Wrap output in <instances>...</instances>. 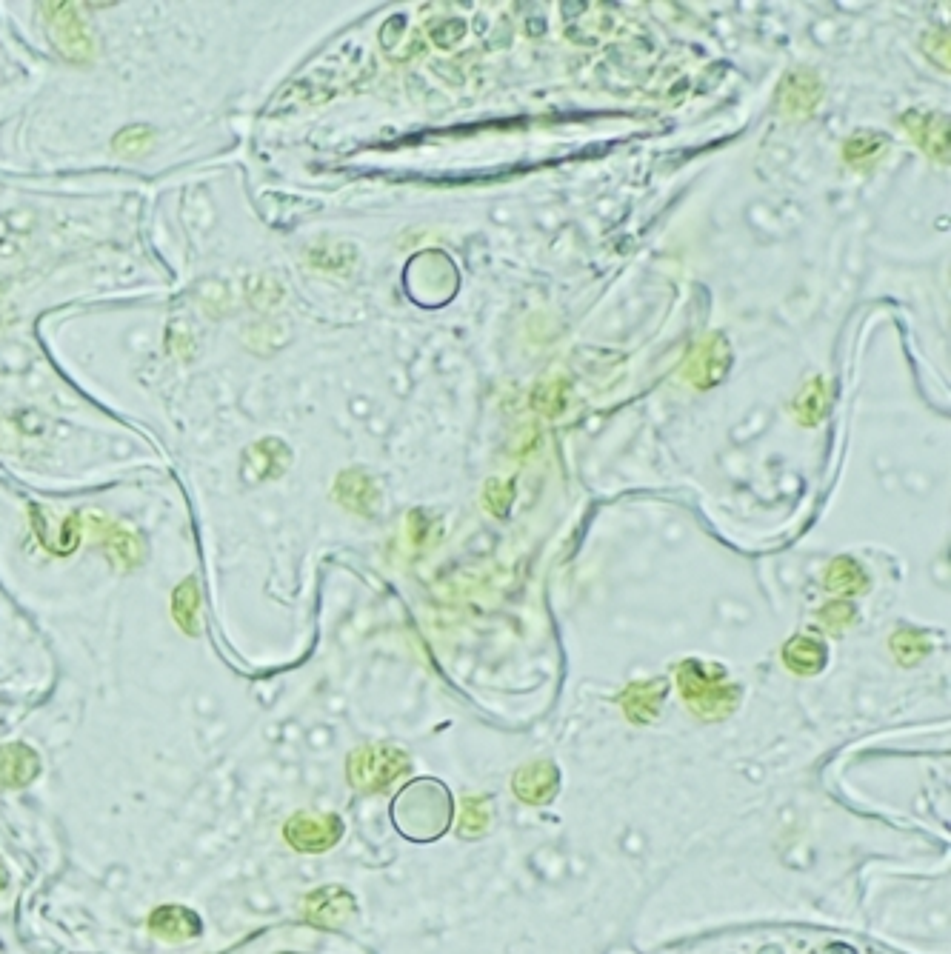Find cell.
I'll return each instance as SVG.
<instances>
[{
    "label": "cell",
    "instance_id": "obj_9",
    "mask_svg": "<svg viewBox=\"0 0 951 954\" xmlns=\"http://www.w3.org/2000/svg\"><path fill=\"white\" fill-rule=\"evenodd\" d=\"M832 575L834 577L840 575V580H829L837 592H860V586L866 583V577H863V572L857 569V563H854V560H837V563H834Z\"/></svg>",
    "mask_w": 951,
    "mask_h": 954
},
{
    "label": "cell",
    "instance_id": "obj_5",
    "mask_svg": "<svg viewBox=\"0 0 951 954\" xmlns=\"http://www.w3.org/2000/svg\"><path fill=\"white\" fill-rule=\"evenodd\" d=\"M149 929L158 937H163V940L180 943L186 937L200 935V917L195 912H189V909H183V906H160L149 917Z\"/></svg>",
    "mask_w": 951,
    "mask_h": 954
},
{
    "label": "cell",
    "instance_id": "obj_6",
    "mask_svg": "<svg viewBox=\"0 0 951 954\" xmlns=\"http://www.w3.org/2000/svg\"><path fill=\"white\" fill-rule=\"evenodd\" d=\"M555 786V766H549V763H535L532 769H523L515 780L517 795L523 800H532V803H543L546 797L555 792Z\"/></svg>",
    "mask_w": 951,
    "mask_h": 954
},
{
    "label": "cell",
    "instance_id": "obj_8",
    "mask_svg": "<svg viewBox=\"0 0 951 954\" xmlns=\"http://www.w3.org/2000/svg\"><path fill=\"white\" fill-rule=\"evenodd\" d=\"M883 146H886V138H880V135H874V132H857L849 143H846V160L854 163V166H863V163H869L874 160L880 152H883Z\"/></svg>",
    "mask_w": 951,
    "mask_h": 954
},
{
    "label": "cell",
    "instance_id": "obj_3",
    "mask_svg": "<svg viewBox=\"0 0 951 954\" xmlns=\"http://www.w3.org/2000/svg\"><path fill=\"white\" fill-rule=\"evenodd\" d=\"M680 686H683V695L692 700V706H703V703H712V709L717 703H726V709L732 706V689L723 683V680H709L703 675V666L700 663H686L680 666Z\"/></svg>",
    "mask_w": 951,
    "mask_h": 954
},
{
    "label": "cell",
    "instance_id": "obj_2",
    "mask_svg": "<svg viewBox=\"0 0 951 954\" xmlns=\"http://www.w3.org/2000/svg\"><path fill=\"white\" fill-rule=\"evenodd\" d=\"M343 832L340 820L335 815H298L289 820L286 826V837L295 849L303 852H320V849H329L337 837Z\"/></svg>",
    "mask_w": 951,
    "mask_h": 954
},
{
    "label": "cell",
    "instance_id": "obj_4",
    "mask_svg": "<svg viewBox=\"0 0 951 954\" xmlns=\"http://www.w3.org/2000/svg\"><path fill=\"white\" fill-rule=\"evenodd\" d=\"M726 369H729V346L720 335H714L706 343H700V349L694 352L689 375L703 389V386H712V383L723 378Z\"/></svg>",
    "mask_w": 951,
    "mask_h": 954
},
{
    "label": "cell",
    "instance_id": "obj_1",
    "mask_svg": "<svg viewBox=\"0 0 951 954\" xmlns=\"http://www.w3.org/2000/svg\"><path fill=\"white\" fill-rule=\"evenodd\" d=\"M406 766H409V760L397 749H363L352 757V780H355L357 789L375 792V789H383L386 783H392L397 775H403Z\"/></svg>",
    "mask_w": 951,
    "mask_h": 954
},
{
    "label": "cell",
    "instance_id": "obj_10",
    "mask_svg": "<svg viewBox=\"0 0 951 954\" xmlns=\"http://www.w3.org/2000/svg\"><path fill=\"white\" fill-rule=\"evenodd\" d=\"M6 886V872H3V866H0V889Z\"/></svg>",
    "mask_w": 951,
    "mask_h": 954
},
{
    "label": "cell",
    "instance_id": "obj_7",
    "mask_svg": "<svg viewBox=\"0 0 951 954\" xmlns=\"http://www.w3.org/2000/svg\"><path fill=\"white\" fill-rule=\"evenodd\" d=\"M794 412H797V418L803 420V423H817V420L823 418V415L829 412V389H826V380H812V383L803 389V395L797 398V403H794Z\"/></svg>",
    "mask_w": 951,
    "mask_h": 954
}]
</instances>
